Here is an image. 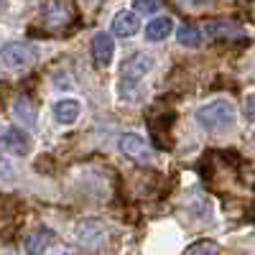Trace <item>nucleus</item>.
Returning a JSON list of instances; mask_svg holds the SVG:
<instances>
[{"label":"nucleus","mask_w":255,"mask_h":255,"mask_svg":"<svg viewBox=\"0 0 255 255\" xmlns=\"http://www.w3.org/2000/svg\"><path fill=\"white\" fill-rule=\"evenodd\" d=\"M245 115H248L250 120H255V95L248 97V102H245Z\"/></svg>","instance_id":"a211bd4d"},{"label":"nucleus","mask_w":255,"mask_h":255,"mask_svg":"<svg viewBox=\"0 0 255 255\" xmlns=\"http://www.w3.org/2000/svg\"><path fill=\"white\" fill-rule=\"evenodd\" d=\"M51 243H54V230L38 227V230H33L31 235L26 238L23 250H26V255H44L51 248Z\"/></svg>","instance_id":"9b49d317"},{"label":"nucleus","mask_w":255,"mask_h":255,"mask_svg":"<svg viewBox=\"0 0 255 255\" xmlns=\"http://www.w3.org/2000/svg\"><path fill=\"white\" fill-rule=\"evenodd\" d=\"M156 67V61L151 54L145 51H135L133 56H128V61L120 69V79H118V95L123 100H133L135 90L140 87V82L151 74V69Z\"/></svg>","instance_id":"f257e3e1"},{"label":"nucleus","mask_w":255,"mask_h":255,"mask_svg":"<svg viewBox=\"0 0 255 255\" xmlns=\"http://www.w3.org/2000/svg\"><path fill=\"white\" fill-rule=\"evenodd\" d=\"M174 31V20L166 18V15H158L153 20H148L145 23V41H151V44H158V41L168 38Z\"/></svg>","instance_id":"f8f14e48"},{"label":"nucleus","mask_w":255,"mask_h":255,"mask_svg":"<svg viewBox=\"0 0 255 255\" xmlns=\"http://www.w3.org/2000/svg\"><path fill=\"white\" fill-rule=\"evenodd\" d=\"M36 59V51L31 44H26V41H8V44H3V49H0V61L5 64L8 69H26L31 67Z\"/></svg>","instance_id":"20e7f679"},{"label":"nucleus","mask_w":255,"mask_h":255,"mask_svg":"<svg viewBox=\"0 0 255 255\" xmlns=\"http://www.w3.org/2000/svg\"><path fill=\"white\" fill-rule=\"evenodd\" d=\"M67 255H72V253H67Z\"/></svg>","instance_id":"6ab92c4d"},{"label":"nucleus","mask_w":255,"mask_h":255,"mask_svg":"<svg viewBox=\"0 0 255 255\" xmlns=\"http://www.w3.org/2000/svg\"><path fill=\"white\" fill-rule=\"evenodd\" d=\"M176 41H179L181 46H186V49H199L202 41H204V36H202V28H199V26H194V23H181V26L176 28Z\"/></svg>","instance_id":"4468645a"},{"label":"nucleus","mask_w":255,"mask_h":255,"mask_svg":"<svg viewBox=\"0 0 255 255\" xmlns=\"http://www.w3.org/2000/svg\"><path fill=\"white\" fill-rule=\"evenodd\" d=\"M92 59L100 69H108L115 59V36L108 31H97L92 36Z\"/></svg>","instance_id":"0eeeda50"},{"label":"nucleus","mask_w":255,"mask_h":255,"mask_svg":"<svg viewBox=\"0 0 255 255\" xmlns=\"http://www.w3.org/2000/svg\"><path fill=\"white\" fill-rule=\"evenodd\" d=\"M161 10V0H133L135 15H156Z\"/></svg>","instance_id":"f3484780"},{"label":"nucleus","mask_w":255,"mask_h":255,"mask_svg":"<svg viewBox=\"0 0 255 255\" xmlns=\"http://www.w3.org/2000/svg\"><path fill=\"white\" fill-rule=\"evenodd\" d=\"M118 145H120V153L128 156L133 163L145 166V163H153V158H156L151 143H148L140 133H123Z\"/></svg>","instance_id":"7ed1b4c3"},{"label":"nucleus","mask_w":255,"mask_h":255,"mask_svg":"<svg viewBox=\"0 0 255 255\" xmlns=\"http://www.w3.org/2000/svg\"><path fill=\"white\" fill-rule=\"evenodd\" d=\"M28 151H31V138H28L26 130L10 125V128H5V130L0 133V153H5V156H26Z\"/></svg>","instance_id":"39448f33"},{"label":"nucleus","mask_w":255,"mask_h":255,"mask_svg":"<svg viewBox=\"0 0 255 255\" xmlns=\"http://www.w3.org/2000/svg\"><path fill=\"white\" fill-rule=\"evenodd\" d=\"M13 115L20 120V123H26L28 128L36 125V105L28 100V97H18L15 105H13Z\"/></svg>","instance_id":"2eb2a0df"},{"label":"nucleus","mask_w":255,"mask_h":255,"mask_svg":"<svg viewBox=\"0 0 255 255\" xmlns=\"http://www.w3.org/2000/svg\"><path fill=\"white\" fill-rule=\"evenodd\" d=\"M184 255H220V248H217V243H212V240H199L194 245H189Z\"/></svg>","instance_id":"dca6fc26"},{"label":"nucleus","mask_w":255,"mask_h":255,"mask_svg":"<svg viewBox=\"0 0 255 255\" xmlns=\"http://www.w3.org/2000/svg\"><path fill=\"white\" fill-rule=\"evenodd\" d=\"M140 31V18L133 13V10H120L115 13L113 18V36H120V38H130Z\"/></svg>","instance_id":"1a4fd4ad"},{"label":"nucleus","mask_w":255,"mask_h":255,"mask_svg":"<svg viewBox=\"0 0 255 255\" xmlns=\"http://www.w3.org/2000/svg\"><path fill=\"white\" fill-rule=\"evenodd\" d=\"M197 123L204 128L207 133H227L238 123L235 105L227 102V100L207 102V105H202V108L197 110Z\"/></svg>","instance_id":"f03ea898"},{"label":"nucleus","mask_w":255,"mask_h":255,"mask_svg":"<svg viewBox=\"0 0 255 255\" xmlns=\"http://www.w3.org/2000/svg\"><path fill=\"white\" fill-rule=\"evenodd\" d=\"M82 115V102L74 97H64L54 102V118L59 125H74Z\"/></svg>","instance_id":"9d476101"},{"label":"nucleus","mask_w":255,"mask_h":255,"mask_svg":"<svg viewBox=\"0 0 255 255\" xmlns=\"http://www.w3.org/2000/svg\"><path fill=\"white\" fill-rule=\"evenodd\" d=\"M41 13H44V23L49 28H61L72 20L74 10H72V5L67 3V0H46Z\"/></svg>","instance_id":"6e6552de"},{"label":"nucleus","mask_w":255,"mask_h":255,"mask_svg":"<svg viewBox=\"0 0 255 255\" xmlns=\"http://www.w3.org/2000/svg\"><path fill=\"white\" fill-rule=\"evenodd\" d=\"M74 232H77V240L90 250H97V248H102L105 243H108V227H105L100 220H82Z\"/></svg>","instance_id":"423d86ee"},{"label":"nucleus","mask_w":255,"mask_h":255,"mask_svg":"<svg viewBox=\"0 0 255 255\" xmlns=\"http://www.w3.org/2000/svg\"><path fill=\"white\" fill-rule=\"evenodd\" d=\"M204 33L212 38H240L245 31L238 23H230V20H209L204 26Z\"/></svg>","instance_id":"ddd939ff"}]
</instances>
